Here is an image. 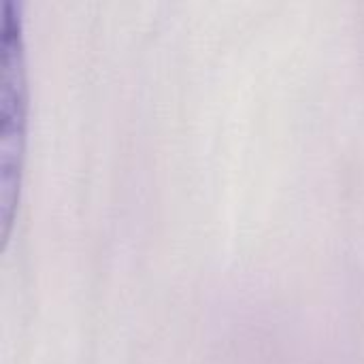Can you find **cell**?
Instances as JSON below:
<instances>
[{"label": "cell", "mask_w": 364, "mask_h": 364, "mask_svg": "<svg viewBox=\"0 0 364 364\" xmlns=\"http://www.w3.org/2000/svg\"><path fill=\"white\" fill-rule=\"evenodd\" d=\"M0 218L2 239L9 237L15 200L19 192L23 134H26V62H23V36L19 4L13 0L2 2V51H0Z\"/></svg>", "instance_id": "6da1fadb"}]
</instances>
